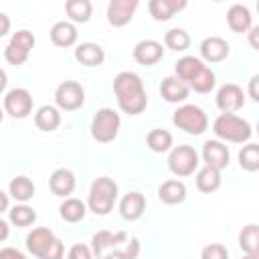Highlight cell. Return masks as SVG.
<instances>
[{
  "instance_id": "37",
  "label": "cell",
  "mask_w": 259,
  "mask_h": 259,
  "mask_svg": "<svg viewBox=\"0 0 259 259\" xmlns=\"http://www.w3.org/2000/svg\"><path fill=\"white\" fill-rule=\"evenodd\" d=\"M67 259H93V253H91V247L83 245V243H77L69 249L67 253Z\"/></svg>"
},
{
  "instance_id": "27",
  "label": "cell",
  "mask_w": 259,
  "mask_h": 259,
  "mask_svg": "<svg viewBox=\"0 0 259 259\" xmlns=\"http://www.w3.org/2000/svg\"><path fill=\"white\" fill-rule=\"evenodd\" d=\"M8 194L16 202H28L34 196V182L28 176H16L8 184Z\"/></svg>"
},
{
  "instance_id": "33",
  "label": "cell",
  "mask_w": 259,
  "mask_h": 259,
  "mask_svg": "<svg viewBox=\"0 0 259 259\" xmlns=\"http://www.w3.org/2000/svg\"><path fill=\"white\" fill-rule=\"evenodd\" d=\"M8 219L16 227H28V225H32L36 221V212L26 202H20V204H16V206H12L8 210Z\"/></svg>"
},
{
  "instance_id": "32",
  "label": "cell",
  "mask_w": 259,
  "mask_h": 259,
  "mask_svg": "<svg viewBox=\"0 0 259 259\" xmlns=\"http://www.w3.org/2000/svg\"><path fill=\"white\" fill-rule=\"evenodd\" d=\"M221 186V172L214 170V168H208V166H202L198 172H196V188L200 192H214L217 188Z\"/></svg>"
},
{
  "instance_id": "13",
  "label": "cell",
  "mask_w": 259,
  "mask_h": 259,
  "mask_svg": "<svg viewBox=\"0 0 259 259\" xmlns=\"http://www.w3.org/2000/svg\"><path fill=\"white\" fill-rule=\"evenodd\" d=\"M245 105V93L235 83H225L217 91V107L223 113H235Z\"/></svg>"
},
{
  "instance_id": "36",
  "label": "cell",
  "mask_w": 259,
  "mask_h": 259,
  "mask_svg": "<svg viewBox=\"0 0 259 259\" xmlns=\"http://www.w3.org/2000/svg\"><path fill=\"white\" fill-rule=\"evenodd\" d=\"M200 259H229V251L225 245L221 243H208L202 253H200Z\"/></svg>"
},
{
  "instance_id": "11",
  "label": "cell",
  "mask_w": 259,
  "mask_h": 259,
  "mask_svg": "<svg viewBox=\"0 0 259 259\" xmlns=\"http://www.w3.org/2000/svg\"><path fill=\"white\" fill-rule=\"evenodd\" d=\"M55 103L57 109L75 111L85 103V89L77 81H63L55 89Z\"/></svg>"
},
{
  "instance_id": "24",
  "label": "cell",
  "mask_w": 259,
  "mask_h": 259,
  "mask_svg": "<svg viewBox=\"0 0 259 259\" xmlns=\"http://www.w3.org/2000/svg\"><path fill=\"white\" fill-rule=\"evenodd\" d=\"M160 95L168 103H180V101H184L188 97V87L180 79H176L174 75H170V77H164L162 79V83H160Z\"/></svg>"
},
{
  "instance_id": "1",
  "label": "cell",
  "mask_w": 259,
  "mask_h": 259,
  "mask_svg": "<svg viewBox=\"0 0 259 259\" xmlns=\"http://www.w3.org/2000/svg\"><path fill=\"white\" fill-rule=\"evenodd\" d=\"M91 253L97 259H136L140 255V241L125 231H97L91 239Z\"/></svg>"
},
{
  "instance_id": "39",
  "label": "cell",
  "mask_w": 259,
  "mask_h": 259,
  "mask_svg": "<svg viewBox=\"0 0 259 259\" xmlns=\"http://www.w3.org/2000/svg\"><path fill=\"white\" fill-rule=\"evenodd\" d=\"M257 83H259V75H253L249 81V97L253 101H259V93H257Z\"/></svg>"
},
{
  "instance_id": "14",
  "label": "cell",
  "mask_w": 259,
  "mask_h": 259,
  "mask_svg": "<svg viewBox=\"0 0 259 259\" xmlns=\"http://www.w3.org/2000/svg\"><path fill=\"white\" fill-rule=\"evenodd\" d=\"M202 160H204V166L214 168V170L221 172L223 168L229 166L231 152L221 140H206L202 144Z\"/></svg>"
},
{
  "instance_id": "45",
  "label": "cell",
  "mask_w": 259,
  "mask_h": 259,
  "mask_svg": "<svg viewBox=\"0 0 259 259\" xmlns=\"http://www.w3.org/2000/svg\"><path fill=\"white\" fill-rule=\"evenodd\" d=\"M243 259H259V255H245Z\"/></svg>"
},
{
  "instance_id": "17",
  "label": "cell",
  "mask_w": 259,
  "mask_h": 259,
  "mask_svg": "<svg viewBox=\"0 0 259 259\" xmlns=\"http://www.w3.org/2000/svg\"><path fill=\"white\" fill-rule=\"evenodd\" d=\"M229 53H231L229 42L221 36H206L200 42V57L206 63H221L229 57Z\"/></svg>"
},
{
  "instance_id": "41",
  "label": "cell",
  "mask_w": 259,
  "mask_h": 259,
  "mask_svg": "<svg viewBox=\"0 0 259 259\" xmlns=\"http://www.w3.org/2000/svg\"><path fill=\"white\" fill-rule=\"evenodd\" d=\"M257 34H259V26H251V28H249V40H251V47H253V49H259Z\"/></svg>"
},
{
  "instance_id": "40",
  "label": "cell",
  "mask_w": 259,
  "mask_h": 259,
  "mask_svg": "<svg viewBox=\"0 0 259 259\" xmlns=\"http://www.w3.org/2000/svg\"><path fill=\"white\" fill-rule=\"evenodd\" d=\"M8 30H10V18H8L4 12H0V38L6 36Z\"/></svg>"
},
{
  "instance_id": "18",
  "label": "cell",
  "mask_w": 259,
  "mask_h": 259,
  "mask_svg": "<svg viewBox=\"0 0 259 259\" xmlns=\"http://www.w3.org/2000/svg\"><path fill=\"white\" fill-rule=\"evenodd\" d=\"M75 174L69 170V168H57L51 178H49V188L55 196H61V198H67L73 190H75Z\"/></svg>"
},
{
  "instance_id": "23",
  "label": "cell",
  "mask_w": 259,
  "mask_h": 259,
  "mask_svg": "<svg viewBox=\"0 0 259 259\" xmlns=\"http://www.w3.org/2000/svg\"><path fill=\"white\" fill-rule=\"evenodd\" d=\"M75 59L85 67H97L105 61V51L97 42H81L75 49Z\"/></svg>"
},
{
  "instance_id": "26",
  "label": "cell",
  "mask_w": 259,
  "mask_h": 259,
  "mask_svg": "<svg viewBox=\"0 0 259 259\" xmlns=\"http://www.w3.org/2000/svg\"><path fill=\"white\" fill-rule=\"evenodd\" d=\"M34 125L40 132H55L61 125V111L55 105H42L34 113Z\"/></svg>"
},
{
  "instance_id": "29",
  "label": "cell",
  "mask_w": 259,
  "mask_h": 259,
  "mask_svg": "<svg viewBox=\"0 0 259 259\" xmlns=\"http://www.w3.org/2000/svg\"><path fill=\"white\" fill-rule=\"evenodd\" d=\"M239 247L245 255H259V227L255 223L247 225L239 233Z\"/></svg>"
},
{
  "instance_id": "12",
  "label": "cell",
  "mask_w": 259,
  "mask_h": 259,
  "mask_svg": "<svg viewBox=\"0 0 259 259\" xmlns=\"http://www.w3.org/2000/svg\"><path fill=\"white\" fill-rule=\"evenodd\" d=\"M4 111L14 119H24L32 111V95L24 87H14L4 95Z\"/></svg>"
},
{
  "instance_id": "2",
  "label": "cell",
  "mask_w": 259,
  "mask_h": 259,
  "mask_svg": "<svg viewBox=\"0 0 259 259\" xmlns=\"http://www.w3.org/2000/svg\"><path fill=\"white\" fill-rule=\"evenodd\" d=\"M113 93L117 97V105L123 113L138 115L148 105V95L144 89V81L134 71H121L113 79Z\"/></svg>"
},
{
  "instance_id": "43",
  "label": "cell",
  "mask_w": 259,
  "mask_h": 259,
  "mask_svg": "<svg viewBox=\"0 0 259 259\" xmlns=\"http://www.w3.org/2000/svg\"><path fill=\"white\" fill-rule=\"evenodd\" d=\"M8 194L4 192V190H0V214L4 212V210H8Z\"/></svg>"
},
{
  "instance_id": "34",
  "label": "cell",
  "mask_w": 259,
  "mask_h": 259,
  "mask_svg": "<svg viewBox=\"0 0 259 259\" xmlns=\"http://www.w3.org/2000/svg\"><path fill=\"white\" fill-rule=\"evenodd\" d=\"M164 45L176 53L180 51H186L190 47V34L184 30V28H170L166 34H164Z\"/></svg>"
},
{
  "instance_id": "46",
  "label": "cell",
  "mask_w": 259,
  "mask_h": 259,
  "mask_svg": "<svg viewBox=\"0 0 259 259\" xmlns=\"http://www.w3.org/2000/svg\"><path fill=\"white\" fill-rule=\"evenodd\" d=\"M2 119H4V107H0V123H2Z\"/></svg>"
},
{
  "instance_id": "3",
  "label": "cell",
  "mask_w": 259,
  "mask_h": 259,
  "mask_svg": "<svg viewBox=\"0 0 259 259\" xmlns=\"http://www.w3.org/2000/svg\"><path fill=\"white\" fill-rule=\"evenodd\" d=\"M174 71H176V79H180L188 89L192 87L196 93H210L214 89V73L198 59V57H182L174 63Z\"/></svg>"
},
{
  "instance_id": "19",
  "label": "cell",
  "mask_w": 259,
  "mask_h": 259,
  "mask_svg": "<svg viewBox=\"0 0 259 259\" xmlns=\"http://www.w3.org/2000/svg\"><path fill=\"white\" fill-rule=\"evenodd\" d=\"M146 210V196L142 192H127L119 200V212L125 221H138Z\"/></svg>"
},
{
  "instance_id": "38",
  "label": "cell",
  "mask_w": 259,
  "mask_h": 259,
  "mask_svg": "<svg viewBox=\"0 0 259 259\" xmlns=\"http://www.w3.org/2000/svg\"><path fill=\"white\" fill-rule=\"evenodd\" d=\"M0 259H26V255L14 247H4L0 249Z\"/></svg>"
},
{
  "instance_id": "16",
  "label": "cell",
  "mask_w": 259,
  "mask_h": 259,
  "mask_svg": "<svg viewBox=\"0 0 259 259\" xmlns=\"http://www.w3.org/2000/svg\"><path fill=\"white\" fill-rule=\"evenodd\" d=\"M134 59L140 63V65H156L162 57H164V47L162 42L154 40V38H146V40H140L134 51H132Z\"/></svg>"
},
{
  "instance_id": "30",
  "label": "cell",
  "mask_w": 259,
  "mask_h": 259,
  "mask_svg": "<svg viewBox=\"0 0 259 259\" xmlns=\"http://www.w3.org/2000/svg\"><path fill=\"white\" fill-rule=\"evenodd\" d=\"M65 12L73 22H87L93 14V4L89 0H67L65 2Z\"/></svg>"
},
{
  "instance_id": "15",
  "label": "cell",
  "mask_w": 259,
  "mask_h": 259,
  "mask_svg": "<svg viewBox=\"0 0 259 259\" xmlns=\"http://www.w3.org/2000/svg\"><path fill=\"white\" fill-rule=\"evenodd\" d=\"M138 0H111L107 4V22L111 26H125L138 8Z\"/></svg>"
},
{
  "instance_id": "35",
  "label": "cell",
  "mask_w": 259,
  "mask_h": 259,
  "mask_svg": "<svg viewBox=\"0 0 259 259\" xmlns=\"http://www.w3.org/2000/svg\"><path fill=\"white\" fill-rule=\"evenodd\" d=\"M239 166L247 172L259 170V144H247L239 152Z\"/></svg>"
},
{
  "instance_id": "31",
  "label": "cell",
  "mask_w": 259,
  "mask_h": 259,
  "mask_svg": "<svg viewBox=\"0 0 259 259\" xmlns=\"http://www.w3.org/2000/svg\"><path fill=\"white\" fill-rule=\"evenodd\" d=\"M146 144L152 152L156 154H162V152H168L172 148V134L168 130H162V127H156V130H150L148 136H146Z\"/></svg>"
},
{
  "instance_id": "22",
  "label": "cell",
  "mask_w": 259,
  "mask_h": 259,
  "mask_svg": "<svg viewBox=\"0 0 259 259\" xmlns=\"http://www.w3.org/2000/svg\"><path fill=\"white\" fill-rule=\"evenodd\" d=\"M227 24H229V28L233 30V32H247L249 28H251V24H253V16H251V12H249V8L247 6H243V4H233L231 8H229V12H227Z\"/></svg>"
},
{
  "instance_id": "44",
  "label": "cell",
  "mask_w": 259,
  "mask_h": 259,
  "mask_svg": "<svg viewBox=\"0 0 259 259\" xmlns=\"http://www.w3.org/2000/svg\"><path fill=\"white\" fill-rule=\"evenodd\" d=\"M6 83H8V77H6L4 69H0V93H4V89H6Z\"/></svg>"
},
{
  "instance_id": "25",
  "label": "cell",
  "mask_w": 259,
  "mask_h": 259,
  "mask_svg": "<svg viewBox=\"0 0 259 259\" xmlns=\"http://www.w3.org/2000/svg\"><path fill=\"white\" fill-rule=\"evenodd\" d=\"M158 198L164 204H180L186 198V186L180 180H166L158 188Z\"/></svg>"
},
{
  "instance_id": "9",
  "label": "cell",
  "mask_w": 259,
  "mask_h": 259,
  "mask_svg": "<svg viewBox=\"0 0 259 259\" xmlns=\"http://www.w3.org/2000/svg\"><path fill=\"white\" fill-rule=\"evenodd\" d=\"M34 42L36 40H34V34L30 30H26V28L16 30L12 34V38H10V42L4 49V59L10 65H14V67L24 65L26 59H28V55H30V51L34 49Z\"/></svg>"
},
{
  "instance_id": "5",
  "label": "cell",
  "mask_w": 259,
  "mask_h": 259,
  "mask_svg": "<svg viewBox=\"0 0 259 259\" xmlns=\"http://www.w3.org/2000/svg\"><path fill=\"white\" fill-rule=\"evenodd\" d=\"M212 132L219 140L223 142H233V144H243L249 142L253 136V127L247 119L235 115V113H221L212 121Z\"/></svg>"
},
{
  "instance_id": "20",
  "label": "cell",
  "mask_w": 259,
  "mask_h": 259,
  "mask_svg": "<svg viewBox=\"0 0 259 259\" xmlns=\"http://www.w3.org/2000/svg\"><path fill=\"white\" fill-rule=\"evenodd\" d=\"M182 8H186V0H150V4H148L152 18L158 22L170 20Z\"/></svg>"
},
{
  "instance_id": "21",
  "label": "cell",
  "mask_w": 259,
  "mask_h": 259,
  "mask_svg": "<svg viewBox=\"0 0 259 259\" xmlns=\"http://www.w3.org/2000/svg\"><path fill=\"white\" fill-rule=\"evenodd\" d=\"M49 34H51L53 45H57V47H73L77 42V36H79L77 34V26L73 22H69V20L55 22L51 26Z\"/></svg>"
},
{
  "instance_id": "42",
  "label": "cell",
  "mask_w": 259,
  "mask_h": 259,
  "mask_svg": "<svg viewBox=\"0 0 259 259\" xmlns=\"http://www.w3.org/2000/svg\"><path fill=\"white\" fill-rule=\"evenodd\" d=\"M8 235H10V227H8L6 221L0 219V243H2L4 239H8Z\"/></svg>"
},
{
  "instance_id": "8",
  "label": "cell",
  "mask_w": 259,
  "mask_h": 259,
  "mask_svg": "<svg viewBox=\"0 0 259 259\" xmlns=\"http://www.w3.org/2000/svg\"><path fill=\"white\" fill-rule=\"evenodd\" d=\"M119 125H121L119 113L115 109H111V107H101L93 115V121H91V138L95 142H99V144H109V142H113L117 138Z\"/></svg>"
},
{
  "instance_id": "28",
  "label": "cell",
  "mask_w": 259,
  "mask_h": 259,
  "mask_svg": "<svg viewBox=\"0 0 259 259\" xmlns=\"http://www.w3.org/2000/svg\"><path fill=\"white\" fill-rule=\"evenodd\" d=\"M85 212H87V206L79 198H65L61 202V206H59V214L67 223H79V221H83L85 219Z\"/></svg>"
},
{
  "instance_id": "10",
  "label": "cell",
  "mask_w": 259,
  "mask_h": 259,
  "mask_svg": "<svg viewBox=\"0 0 259 259\" xmlns=\"http://www.w3.org/2000/svg\"><path fill=\"white\" fill-rule=\"evenodd\" d=\"M198 152L192 146H176L170 150L168 156V168L174 176H190L194 170H198Z\"/></svg>"
},
{
  "instance_id": "6",
  "label": "cell",
  "mask_w": 259,
  "mask_h": 259,
  "mask_svg": "<svg viewBox=\"0 0 259 259\" xmlns=\"http://www.w3.org/2000/svg\"><path fill=\"white\" fill-rule=\"evenodd\" d=\"M115 200H117V184L113 178L99 176L91 182L89 196H87V206L91 212L103 217L113 208Z\"/></svg>"
},
{
  "instance_id": "4",
  "label": "cell",
  "mask_w": 259,
  "mask_h": 259,
  "mask_svg": "<svg viewBox=\"0 0 259 259\" xmlns=\"http://www.w3.org/2000/svg\"><path fill=\"white\" fill-rule=\"evenodd\" d=\"M26 249L38 259H63L65 255L63 241L47 227H36L26 235Z\"/></svg>"
},
{
  "instance_id": "7",
  "label": "cell",
  "mask_w": 259,
  "mask_h": 259,
  "mask_svg": "<svg viewBox=\"0 0 259 259\" xmlns=\"http://www.w3.org/2000/svg\"><path fill=\"white\" fill-rule=\"evenodd\" d=\"M172 123L190 134V136H200L208 130V117L206 113L198 107V105H192V103H186V105H180L174 113H172Z\"/></svg>"
}]
</instances>
